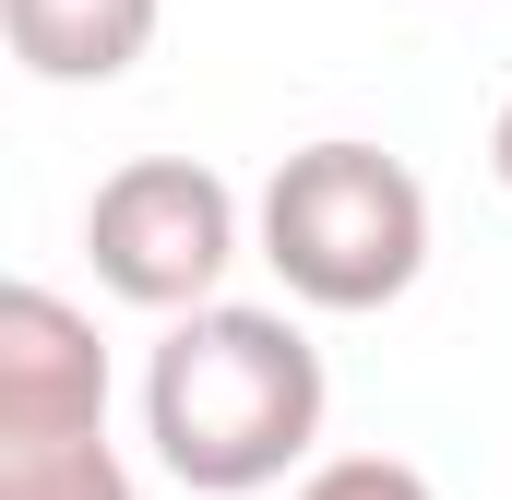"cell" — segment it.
<instances>
[{
	"mask_svg": "<svg viewBox=\"0 0 512 500\" xmlns=\"http://www.w3.org/2000/svg\"><path fill=\"white\" fill-rule=\"evenodd\" d=\"M108 346L60 286H0V441H96Z\"/></svg>",
	"mask_w": 512,
	"mask_h": 500,
	"instance_id": "277c9868",
	"label": "cell"
},
{
	"mask_svg": "<svg viewBox=\"0 0 512 500\" xmlns=\"http://www.w3.org/2000/svg\"><path fill=\"white\" fill-rule=\"evenodd\" d=\"M84 250H96V286L108 298L191 322V310H215V286L239 262V191L203 155H131L84 203Z\"/></svg>",
	"mask_w": 512,
	"mask_h": 500,
	"instance_id": "3957f363",
	"label": "cell"
},
{
	"mask_svg": "<svg viewBox=\"0 0 512 500\" xmlns=\"http://www.w3.org/2000/svg\"><path fill=\"white\" fill-rule=\"evenodd\" d=\"M262 262L286 274L298 310H393L417 274H429V179L334 131V143H298L274 179H262Z\"/></svg>",
	"mask_w": 512,
	"mask_h": 500,
	"instance_id": "7a4b0ae2",
	"label": "cell"
},
{
	"mask_svg": "<svg viewBox=\"0 0 512 500\" xmlns=\"http://www.w3.org/2000/svg\"><path fill=\"white\" fill-rule=\"evenodd\" d=\"M322 405H334L322 346H310L286 310L215 298V310L167 322V346H155V370H143V441H155V465H167L179 489L251 500V489H274V477H310Z\"/></svg>",
	"mask_w": 512,
	"mask_h": 500,
	"instance_id": "6da1fadb",
	"label": "cell"
},
{
	"mask_svg": "<svg viewBox=\"0 0 512 500\" xmlns=\"http://www.w3.org/2000/svg\"><path fill=\"white\" fill-rule=\"evenodd\" d=\"M489 167H501V191H512V96H501V120H489Z\"/></svg>",
	"mask_w": 512,
	"mask_h": 500,
	"instance_id": "ba28073f",
	"label": "cell"
},
{
	"mask_svg": "<svg viewBox=\"0 0 512 500\" xmlns=\"http://www.w3.org/2000/svg\"><path fill=\"white\" fill-rule=\"evenodd\" d=\"M155 12L167 0H0V36L36 84H120L155 48Z\"/></svg>",
	"mask_w": 512,
	"mask_h": 500,
	"instance_id": "5b68a950",
	"label": "cell"
},
{
	"mask_svg": "<svg viewBox=\"0 0 512 500\" xmlns=\"http://www.w3.org/2000/svg\"><path fill=\"white\" fill-rule=\"evenodd\" d=\"M286 500H441L405 453H334V465H310Z\"/></svg>",
	"mask_w": 512,
	"mask_h": 500,
	"instance_id": "52a82bcc",
	"label": "cell"
},
{
	"mask_svg": "<svg viewBox=\"0 0 512 500\" xmlns=\"http://www.w3.org/2000/svg\"><path fill=\"white\" fill-rule=\"evenodd\" d=\"M0 500H143L120 441H0Z\"/></svg>",
	"mask_w": 512,
	"mask_h": 500,
	"instance_id": "8992f818",
	"label": "cell"
}]
</instances>
